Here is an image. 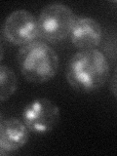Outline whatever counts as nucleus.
Masks as SVG:
<instances>
[{"mask_svg":"<svg viewBox=\"0 0 117 156\" xmlns=\"http://www.w3.org/2000/svg\"><path fill=\"white\" fill-rule=\"evenodd\" d=\"M69 38L72 45L80 51L95 49L102 38L101 26L93 18H77L70 31Z\"/></svg>","mask_w":117,"mask_h":156,"instance_id":"7","label":"nucleus"},{"mask_svg":"<svg viewBox=\"0 0 117 156\" xmlns=\"http://www.w3.org/2000/svg\"><path fill=\"white\" fill-rule=\"evenodd\" d=\"M17 60L22 75L28 82L35 84L53 79L60 65L56 51L42 41H34L21 47Z\"/></svg>","mask_w":117,"mask_h":156,"instance_id":"2","label":"nucleus"},{"mask_svg":"<svg viewBox=\"0 0 117 156\" xmlns=\"http://www.w3.org/2000/svg\"><path fill=\"white\" fill-rule=\"evenodd\" d=\"M77 17L74 12L62 3H52L43 8L37 18L39 36L51 43L69 37Z\"/></svg>","mask_w":117,"mask_h":156,"instance_id":"3","label":"nucleus"},{"mask_svg":"<svg viewBox=\"0 0 117 156\" xmlns=\"http://www.w3.org/2000/svg\"><path fill=\"white\" fill-rule=\"evenodd\" d=\"M23 121L29 132L35 135H45L56 128L60 122L61 112L53 101L39 98L24 106Z\"/></svg>","mask_w":117,"mask_h":156,"instance_id":"4","label":"nucleus"},{"mask_svg":"<svg viewBox=\"0 0 117 156\" xmlns=\"http://www.w3.org/2000/svg\"><path fill=\"white\" fill-rule=\"evenodd\" d=\"M109 75V63L97 49L79 51L67 62L66 81L76 92L88 94L104 86Z\"/></svg>","mask_w":117,"mask_h":156,"instance_id":"1","label":"nucleus"},{"mask_svg":"<svg viewBox=\"0 0 117 156\" xmlns=\"http://www.w3.org/2000/svg\"><path fill=\"white\" fill-rule=\"evenodd\" d=\"M2 35L13 45L23 47L32 43L39 36L37 19L27 10H16L5 19Z\"/></svg>","mask_w":117,"mask_h":156,"instance_id":"5","label":"nucleus"},{"mask_svg":"<svg viewBox=\"0 0 117 156\" xmlns=\"http://www.w3.org/2000/svg\"><path fill=\"white\" fill-rule=\"evenodd\" d=\"M18 88V78L11 67L0 66V101H6L11 98Z\"/></svg>","mask_w":117,"mask_h":156,"instance_id":"8","label":"nucleus"},{"mask_svg":"<svg viewBox=\"0 0 117 156\" xmlns=\"http://www.w3.org/2000/svg\"><path fill=\"white\" fill-rule=\"evenodd\" d=\"M109 89L115 99H117V67L115 68V70L113 71V73H112V75L110 77Z\"/></svg>","mask_w":117,"mask_h":156,"instance_id":"9","label":"nucleus"},{"mask_svg":"<svg viewBox=\"0 0 117 156\" xmlns=\"http://www.w3.org/2000/svg\"><path fill=\"white\" fill-rule=\"evenodd\" d=\"M29 130L23 121L17 118L1 120L0 123V155L17 152L27 144Z\"/></svg>","mask_w":117,"mask_h":156,"instance_id":"6","label":"nucleus"}]
</instances>
